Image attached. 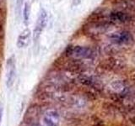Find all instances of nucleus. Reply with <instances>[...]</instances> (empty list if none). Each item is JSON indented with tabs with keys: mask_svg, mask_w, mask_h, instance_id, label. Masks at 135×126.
Listing matches in <instances>:
<instances>
[{
	"mask_svg": "<svg viewBox=\"0 0 135 126\" xmlns=\"http://www.w3.org/2000/svg\"><path fill=\"white\" fill-rule=\"evenodd\" d=\"M67 53L76 58H90L92 56V50L88 47L83 46H69Z\"/></svg>",
	"mask_w": 135,
	"mask_h": 126,
	"instance_id": "obj_1",
	"label": "nucleus"
},
{
	"mask_svg": "<svg viewBox=\"0 0 135 126\" xmlns=\"http://www.w3.org/2000/svg\"><path fill=\"white\" fill-rule=\"evenodd\" d=\"M15 62L14 56H11L7 61V87H11L15 77Z\"/></svg>",
	"mask_w": 135,
	"mask_h": 126,
	"instance_id": "obj_3",
	"label": "nucleus"
},
{
	"mask_svg": "<svg viewBox=\"0 0 135 126\" xmlns=\"http://www.w3.org/2000/svg\"><path fill=\"white\" fill-rule=\"evenodd\" d=\"M16 4H17V11H20V4H21V0H16Z\"/></svg>",
	"mask_w": 135,
	"mask_h": 126,
	"instance_id": "obj_9",
	"label": "nucleus"
},
{
	"mask_svg": "<svg viewBox=\"0 0 135 126\" xmlns=\"http://www.w3.org/2000/svg\"><path fill=\"white\" fill-rule=\"evenodd\" d=\"M30 35H31V32H30L28 29H25L23 32H21L18 37V40H17V46L19 48L26 47L29 44Z\"/></svg>",
	"mask_w": 135,
	"mask_h": 126,
	"instance_id": "obj_6",
	"label": "nucleus"
},
{
	"mask_svg": "<svg viewBox=\"0 0 135 126\" xmlns=\"http://www.w3.org/2000/svg\"><path fill=\"white\" fill-rule=\"evenodd\" d=\"M2 114H3V108L0 106V124H1V121H2Z\"/></svg>",
	"mask_w": 135,
	"mask_h": 126,
	"instance_id": "obj_10",
	"label": "nucleus"
},
{
	"mask_svg": "<svg viewBox=\"0 0 135 126\" xmlns=\"http://www.w3.org/2000/svg\"><path fill=\"white\" fill-rule=\"evenodd\" d=\"M30 12H31V7H30V4L27 3L25 4L24 7V10H23V17H24V22L25 24L26 25L28 24L29 18H30Z\"/></svg>",
	"mask_w": 135,
	"mask_h": 126,
	"instance_id": "obj_8",
	"label": "nucleus"
},
{
	"mask_svg": "<svg viewBox=\"0 0 135 126\" xmlns=\"http://www.w3.org/2000/svg\"><path fill=\"white\" fill-rule=\"evenodd\" d=\"M112 41L117 44H131L133 41V38L131 34L127 31H122L121 33H116L111 36Z\"/></svg>",
	"mask_w": 135,
	"mask_h": 126,
	"instance_id": "obj_4",
	"label": "nucleus"
},
{
	"mask_svg": "<svg viewBox=\"0 0 135 126\" xmlns=\"http://www.w3.org/2000/svg\"><path fill=\"white\" fill-rule=\"evenodd\" d=\"M46 22H47V14H46V12L44 9H41L35 26V29H34V39H35V40H38V39H39L42 30L46 27Z\"/></svg>",
	"mask_w": 135,
	"mask_h": 126,
	"instance_id": "obj_2",
	"label": "nucleus"
},
{
	"mask_svg": "<svg viewBox=\"0 0 135 126\" xmlns=\"http://www.w3.org/2000/svg\"><path fill=\"white\" fill-rule=\"evenodd\" d=\"M44 122L46 126H58V114L55 111H49L44 118Z\"/></svg>",
	"mask_w": 135,
	"mask_h": 126,
	"instance_id": "obj_5",
	"label": "nucleus"
},
{
	"mask_svg": "<svg viewBox=\"0 0 135 126\" xmlns=\"http://www.w3.org/2000/svg\"><path fill=\"white\" fill-rule=\"evenodd\" d=\"M110 17H111V19L112 21H116V22H120V23L126 22V21L128 19V16L125 13L120 12V11L112 12Z\"/></svg>",
	"mask_w": 135,
	"mask_h": 126,
	"instance_id": "obj_7",
	"label": "nucleus"
}]
</instances>
